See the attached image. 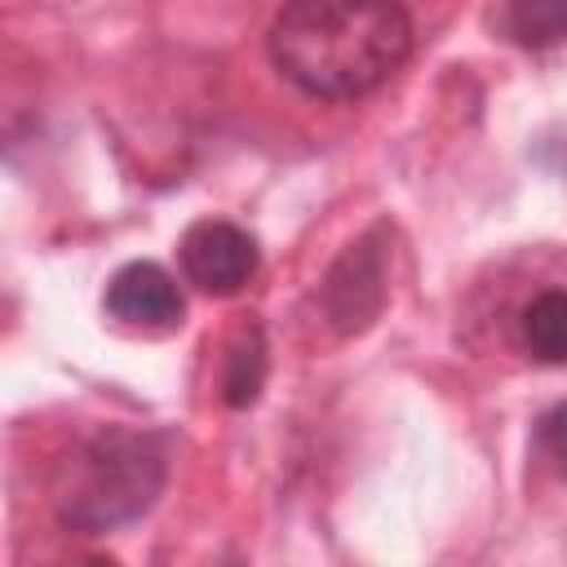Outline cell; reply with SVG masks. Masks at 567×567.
<instances>
[{"label": "cell", "mask_w": 567, "mask_h": 567, "mask_svg": "<svg viewBox=\"0 0 567 567\" xmlns=\"http://www.w3.org/2000/svg\"><path fill=\"white\" fill-rule=\"evenodd\" d=\"M518 337L536 363H567V288L536 292L518 315Z\"/></svg>", "instance_id": "6"}, {"label": "cell", "mask_w": 567, "mask_h": 567, "mask_svg": "<svg viewBox=\"0 0 567 567\" xmlns=\"http://www.w3.org/2000/svg\"><path fill=\"white\" fill-rule=\"evenodd\" d=\"M412 53L403 0H284L270 62L310 97L350 102L381 89Z\"/></svg>", "instance_id": "1"}, {"label": "cell", "mask_w": 567, "mask_h": 567, "mask_svg": "<svg viewBox=\"0 0 567 567\" xmlns=\"http://www.w3.org/2000/svg\"><path fill=\"white\" fill-rule=\"evenodd\" d=\"M385 306V248L381 230L354 239L323 279V315L337 332H363Z\"/></svg>", "instance_id": "4"}, {"label": "cell", "mask_w": 567, "mask_h": 567, "mask_svg": "<svg viewBox=\"0 0 567 567\" xmlns=\"http://www.w3.org/2000/svg\"><path fill=\"white\" fill-rule=\"evenodd\" d=\"M505 35L532 53L567 44V0H505Z\"/></svg>", "instance_id": "8"}, {"label": "cell", "mask_w": 567, "mask_h": 567, "mask_svg": "<svg viewBox=\"0 0 567 567\" xmlns=\"http://www.w3.org/2000/svg\"><path fill=\"white\" fill-rule=\"evenodd\" d=\"M261 385H266V337H261L257 323H248L226 346L221 399H226V408H252L257 394H261Z\"/></svg>", "instance_id": "7"}, {"label": "cell", "mask_w": 567, "mask_h": 567, "mask_svg": "<svg viewBox=\"0 0 567 567\" xmlns=\"http://www.w3.org/2000/svg\"><path fill=\"white\" fill-rule=\"evenodd\" d=\"M168 478V452L164 439L146 430L102 425L84 439H75L49 478V501L62 527L80 536L115 532L133 518H142Z\"/></svg>", "instance_id": "2"}, {"label": "cell", "mask_w": 567, "mask_h": 567, "mask_svg": "<svg viewBox=\"0 0 567 567\" xmlns=\"http://www.w3.org/2000/svg\"><path fill=\"white\" fill-rule=\"evenodd\" d=\"M106 315L124 328H142V332H168L182 323L186 315V301H182V288L177 279L155 266V261H128L111 275L106 284V297H102Z\"/></svg>", "instance_id": "5"}, {"label": "cell", "mask_w": 567, "mask_h": 567, "mask_svg": "<svg viewBox=\"0 0 567 567\" xmlns=\"http://www.w3.org/2000/svg\"><path fill=\"white\" fill-rule=\"evenodd\" d=\"M177 257H182V275L186 284H195L199 292L208 297H235L252 275H257V239L226 221V217H204L195 221L182 244H177Z\"/></svg>", "instance_id": "3"}, {"label": "cell", "mask_w": 567, "mask_h": 567, "mask_svg": "<svg viewBox=\"0 0 567 567\" xmlns=\"http://www.w3.org/2000/svg\"><path fill=\"white\" fill-rule=\"evenodd\" d=\"M536 443L549 456V465L567 478V403H554L540 421H536Z\"/></svg>", "instance_id": "9"}]
</instances>
